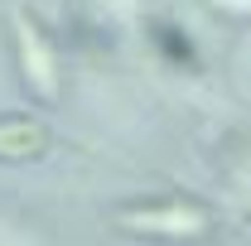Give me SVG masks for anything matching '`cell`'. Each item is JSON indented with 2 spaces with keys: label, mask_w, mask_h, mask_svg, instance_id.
Segmentation results:
<instances>
[{
  "label": "cell",
  "mask_w": 251,
  "mask_h": 246,
  "mask_svg": "<svg viewBox=\"0 0 251 246\" xmlns=\"http://www.w3.org/2000/svg\"><path fill=\"white\" fill-rule=\"evenodd\" d=\"M150 39H155L159 58H169L174 68H198V44H193L174 20H155V25H150Z\"/></svg>",
  "instance_id": "277c9868"
},
{
  "label": "cell",
  "mask_w": 251,
  "mask_h": 246,
  "mask_svg": "<svg viewBox=\"0 0 251 246\" xmlns=\"http://www.w3.org/2000/svg\"><path fill=\"white\" fill-rule=\"evenodd\" d=\"M15 39H20V53H25V77H29V87L44 97V101H53V97H58V68H53L49 44L34 34V25L25 15H15Z\"/></svg>",
  "instance_id": "7a4b0ae2"
},
{
  "label": "cell",
  "mask_w": 251,
  "mask_h": 246,
  "mask_svg": "<svg viewBox=\"0 0 251 246\" xmlns=\"http://www.w3.org/2000/svg\"><path fill=\"white\" fill-rule=\"evenodd\" d=\"M49 150V125L34 116H0V159H39Z\"/></svg>",
  "instance_id": "3957f363"
},
{
  "label": "cell",
  "mask_w": 251,
  "mask_h": 246,
  "mask_svg": "<svg viewBox=\"0 0 251 246\" xmlns=\"http://www.w3.org/2000/svg\"><path fill=\"white\" fill-rule=\"evenodd\" d=\"M116 227L145 242H193L213 227V217L203 203L188 198H155V203H126L116 213Z\"/></svg>",
  "instance_id": "6da1fadb"
}]
</instances>
